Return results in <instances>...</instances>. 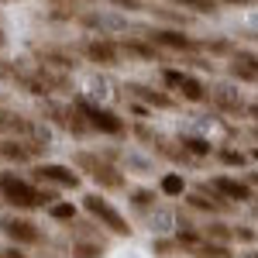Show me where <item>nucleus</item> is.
<instances>
[{"mask_svg":"<svg viewBox=\"0 0 258 258\" xmlns=\"http://www.w3.org/2000/svg\"><path fill=\"white\" fill-rule=\"evenodd\" d=\"M86 55H90V62H97V66H117L120 48L114 41H90L86 45Z\"/></svg>","mask_w":258,"mask_h":258,"instance_id":"9b49d317","label":"nucleus"},{"mask_svg":"<svg viewBox=\"0 0 258 258\" xmlns=\"http://www.w3.org/2000/svg\"><path fill=\"white\" fill-rule=\"evenodd\" d=\"M214 189L227 200H238V203H248V200H251V186H248V182H238V179H227V176L214 179Z\"/></svg>","mask_w":258,"mask_h":258,"instance_id":"1a4fd4ad","label":"nucleus"},{"mask_svg":"<svg viewBox=\"0 0 258 258\" xmlns=\"http://www.w3.org/2000/svg\"><path fill=\"white\" fill-rule=\"evenodd\" d=\"M152 193H145V189H138V193H135V203H138V207H148V203H152Z\"/></svg>","mask_w":258,"mask_h":258,"instance_id":"b1692460","label":"nucleus"},{"mask_svg":"<svg viewBox=\"0 0 258 258\" xmlns=\"http://www.w3.org/2000/svg\"><path fill=\"white\" fill-rule=\"evenodd\" d=\"M83 203H86V210H90V214H93L100 224H107V227H110L114 234H131L127 220L120 217V214H117V210H114V207H110V203H107L103 197H86Z\"/></svg>","mask_w":258,"mask_h":258,"instance_id":"f03ea898","label":"nucleus"},{"mask_svg":"<svg viewBox=\"0 0 258 258\" xmlns=\"http://www.w3.org/2000/svg\"><path fill=\"white\" fill-rule=\"evenodd\" d=\"M35 176H38L41 182H55L62 189H76V186H80V176H76L73 169H66V165H41V169H35Z\"/></svg>","mask_w":258,"mask_h":258,"instance_id":"6e6552de","label":"nucleus"},{"mask_svg":"<svg viewBox=\"0 0 258 258\" xmlns=\"http://www.w3.org/2000/svg\"><path fill=\"white\" fill-rule=\"evenodd\" d=\"M0 45H4V31H0Z\"/></svg>","mask_w":258,"mask_h":258,"instance_id":"7c9ffc66","label":"nucleus"},{"mask_svg":"<svg viewBox=\"0 0 258 258\" xmlns=\"http://www.w3.org/2000/svg\"><path fill=\"white\" fill-rule=\"evenodd\" d=\"M251 258H258V255H251Z\"/></svg>","mask_w":258,"mask_h":258,"instance_id":"2f4dec72","label":"nucleus"},{"mask_svg":"<svg viewBox=\"0 0 258 258\" xmlns=\"http://www.w3.org/2000/svg\"><path fill=\"white\" fill-rule=\"evenodd\" d=\"M0 258H28L21 248H11V251H0Z\"/></svg>","mask_w":258,"mask_h":258,"instance_id":"a878e982","label":"nucleus"},{"mask_svg":"<svg viewBox=\"0 0 258 258\" xmlns=\"http://www.w3.org/2000/svg\"><path fill=\"white\" fill-rule=\"evenodd\" d=\"M127 48V55H141V59H155V52L152 48H145V45H138V41H131V45H124Z\"/></svg>","mask_w":258,"mask_h":258,"instance_id":"412c9836","label":"nucleus"},{"mask_svg":"<svg viewBox=\"0 0 258 258\" xmlns=\"http://www.w3.org/2000/svg\"><path fill=\"white\" fill-rule=\"evenodd\" d=\"M251 114H255V117H258V103H255V107H251Z\"/></svg>","mask_w":258,"mask_h":258,"instance_id":"c85d7f7f","label":"nucleus"},{"mask_svg":"<svg viewBox=\"0 0 258 258\" xmlns=\"http://www.w3.org/2000/svg\"><path fill=\"white\" fill-rule=\"evenodd\" d=\"M251 182H255V186H258V172H251Z\"/></svg>","mask_w":258,"mask_h":258,"instance_id":"cd10ccee","label":"nucleus"},{"mask_svg":"<svg viewBox=\"0 0 258 258\" xmlns=\"http://www.w3.org/2000/svg\"><path fill=\"white\" fill-rule=\"evenodd\" d=\"M227 4H251V0H227Z\"/></svg>","mask_w":258,"mask_h":258,"instance_id":"bb28decb","label":"nucleus"},{"mask_svg":"<svg viewBox=\"0 0 258 258\" xmlns=\"http://www.w3.org/2000/svg\"><path fill=\"white\" fill-rule=\"evenodd\" d=\"M207 238H214V241H227V227H224V224H207Z\"/></svg>","mask_w":258,"mask_h":258,"instance_id":"4be33fe9","label":"nucleus"},{"mask_svg":"<svg viewBox=\"0 0 258 258\" xmlns=\"http://www.w3.org/2000/svg\"><path fill=\"white\" fill-rule=\"evenodd\" d=\"M80 114L86 117V127H97L103 135H120L124 131V120L103 107H93V103H80Z\"/></svg>","mask_w":258,"mask_h":258,"instance_id":"7ed1b4c3","label":"nucleus"},{"mask_svg":"<svg viewBox=\"0 0 258 258\" xmlns=\"http://www.w3.org/2000/svg\"><path fill=\"white\" fill-rule=\"evenodd\" d=\"M0 227H4L7 238L18 241V244H35V241H38V227H35L31 220H24V217H4Z\"/></svg>","mask_w":258,"mask_h":258,"instance_id":"0eeeda50","label":"nucleus"},{"mask_svg":"<svg viewBox=\"0 0 258 258\" xmlns=\"http://www.w3.org/2000/svg\"><path fill=\"white\" fill-rule=\"evenodd\" d=\"M186 200H189V207H197V210H214V214H224V210L231 207L227 200L217 197V189H214V186H210V193H207V186H203V189H197V193H189Z\"/></svg>","mask_w":258,"mask_h":258,"instance_id":"9d476101","label":"nucleus"},{"mask_svg":"<svg viewBox=\"0 0 258 258\" xmlns=\"http://www.w3.org/2000/svg\"><path fill=\"white\" fill-rule=\"evenodd\" d=\"M182 152H193V155H207L210 152V145L200 138H182Z\"/></svg>","mask_w":258,"mask_h":258,"instance_id":"a211bd4d","label":"nucleus"},{"mask_svg":"<svg viewBox=\"0 0 258 258\" xmlns=\"http://www.w3.org/2000/svg\"><path fill=\"white\" fill-rule=\"evenodd\" d=\"M214 100H217V103L224 107V110H241V107H244L241 93H238V97H234V93H227V86H220L217 93H214Z\"/></svg>","mask_w":258,"mask_h":258,"instance_id":"4468645a","label":"nucleus"},{"mask_svg":"<svg viewBox=\"0 0 258 258\" xmlns=\"http://www.w3.org/2000/svg\"><path fill=\"white\" fill-rule=\"evenodd\" d=\"M52 4H69V0H52Z\"/></svg>","mask_w":258,"mask_h":258,"instance_id":"c756f323","label":"nucleus"},{"mask_svg":"<svg viewBox=\"0 0 258 258\" xmlns=\"http://www.w3.org/2000/svg\"><path fill=\"white\" fill-rule=\"evenodd\" d=\"M148 38L155 41V45H165V48H197L182 31H152Z\"/></svg>","mask_w":258,"mask_h":258,"instance_id":"f8f14e48","label":"nucleus"},{"mask_svg":"<svg viewBox=\"0 0 258 258\" xmlns=\"http://www.w3.org/2000/svg\"><path fill=\"white\" fill-rule=\"evenodd\" d=\"M162 193H165V197H179V193H182V179H179L176 172L165 176V179H162Z\"/></svg>","mask_w":258,"mask_h":258,"instance_id":"f3484780","label":"nucleus"},{"mask_svg":"<svg viewBox=\"0 0 258 258\" xmlns=\"http://www.w3.org/2000/svg\"><path fill=\"white\" fill-rule=\"evenodd\" d=\"M103 251V241L100 244H76V258H100Z\"/></svg>","mask_w":258,"mask_h":258,"instance_id":"aec40b11","label":"nucleus"},{"mask_svg":"<svg viewBox=\"0 0 258 258\" xmlns=\"http://www.w3.org/2000/svg\"><path fill=\"white\" fill-rule=\"evenodd\" d=\"M179 244L186 248V251H193L197 258H234L231 251H227V244L224 241H203L200 234H193V231H186V234H179Z\"/></svg>","mask_w":258,"mask_h":258,"instance_id":"39448f33","label":"nucleus"},{"mask_svg":"<svg viewBox=\"0 0 258 258\" xmlns=\"http://www.w3.org/2000/svg\"><path fill=\"white\" fill-rule=\"evenodd\" d=\"M162 80L169 83V86H176L179 93H182L186 100H193V103H200V100L207 97V93H203V83H200L197 76H189V73H176V69H165V73H162Z\"/></svg>","mask_w":258,"mask_h":258,"instance_id":"423d86ee","label":"nucleus"},{"mask_svg":"<svg viewBox=\"0 0 258 258\" xmlns=\"http://www.w3.org/2000/svg\"><path fill=\"white\" fill-rule=\"evenodd\" d=\"M220 159L227 162V165H244V155L241 152H220Z\"/></svg>","mask_w":258,"mask_h":258,"instance_id":"5701e85b","label":"nucleus"},{"mask_svg":"<svg viewBox=\"0 0 258 258\" xmlns=\"http://www.w3.org/2000/svg\"><path fill=\"white\" fill-rule=\"evenodd\" d=\"M48 214H52L55 220H73V217H76L73 203H55V207H48Z\"/></svg>","mask_w":258,"mask_h":258,"instance_id":"6ab92c4d","label":"nucleus"},{"mask_svg":"<svg viewBox=\"0 0 258 258\" xmlns=\"http://www.w3.org/2000/svg\"><path fill=\"white\" fill-rule=\"evenodd\" d=\"M76 162H80V169H86L90 176L97 179L100 186H107V189H120L124 186V176H120L117 169H110L107 162L93 159V155H76Z\"/></svg>","mask_w":258,"mask_h":258,"instance_id":"20e7f679","label":"nucleus"},{"mask_svg":"<svg viewBox=\"0 0 258 258\" xmlns=\"http://www.w3.org/2000/svg\"><path fill=\"white\" fill-rule=\"evenodd\" d=\"M117 7H124V11H141V0H114Z\"/></svg>","mask_w":258,"mask_h":258,"instance_id":"393cba45","label":"nucleus"},{"mask_svg":"<svg viewBox=\"0 0 258 258\" xmlns=\"http://www.w3.org/2000/svg\"><path fill=\"white\" fill-rule=\"evenodd\" d=\"M0 155H4V159H11V162H28V159H31V152H28V148H21L18 141L0 145Z\"/></svg>","mask_w":258,"mask_h":258,"instance_id":"2eb2a0df","label":"nucleus"},{"mask_svg":"<svg viewBox=\"0 0 258 258\" xmlns=\"http://www.w3.org/2000/svg\"><path fill=\"white\" fill-rule=\"evenodd\" d=\"M176 4L193 7V11H200V14H214V11H217V0H176Z\"/></svg>","mask_w":258,"mask_h":258,"instance_id":"dca6fc26","label":"nucleus"},{"mask_svg":"<svg viewBox=\"0 0 258 258\" xmlns=\"http://www.w3.org/2000/svg\"><path fill=\"white\" fill-rule=\"evenodd\" d=\"M0 193H4L7 203H14L18 210H35V207H45V203L52 200L48 189H38V186H31V182H24V179L11 176V172L0 176Z\"/></svg>","mask_w":258,"mask_h":258,"instance_id":"f257e3e1","label":"nucleus"},{"mask_svg":"<svg viewBox=\"0 0 258 258\" xmlns=\"http://www.w3.org/2000/svg\"><path fill=\"white\" fill-rule=\"evenodd\" d=\"M127 90H131V97L145 100V103H155V107H172V100L165 97V93H155V90H148V86H138V83H131Z\"/></svg>","mask_w":258,"mask_h":258,"instance_id":"ddd939ff","label":"nucleus"}]
</instances>
